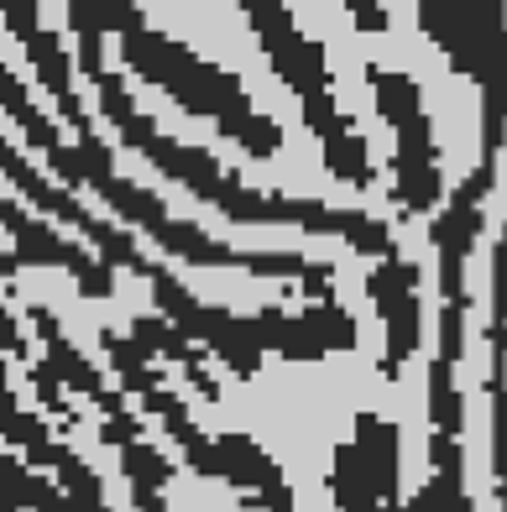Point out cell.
Here are the masks:
<instances>
[{
  "label": "cell",
  "mask_w": 507,
  "mask_h": 512,
  "mask_svg": "<svg viewBox=\"0 0 507 512\" xmlns=\"http://www.w3.org/2000/svg\"><path fill=\"white\" fill-rule=\"evenodd\" d=\"M95 89V110L110 121V131L121 142L147 157L163 178H173L183 194H194L204 209L225 215L230 225H293V230H309V236H335L345 241L356 256H387L398 251V236L393 225L366 215V209H340V204H325V199H304V194H278V189H251V183L225 168V162L210 152V147H194V142H178L168 136L152 115L136 105L131 84L121 68H100V74L84 79Z\"/></svg>",
  "instance_id": "6da1fadb"
},
{
  "label": "cell",
  "mask_w": 507,
  "mask_h": 512,
  "mask_svg": "<svg viewBox=\"0 0 507 512\" xmlns=\"http://www.w3.org/2000/svg\"><path fill=\"white\" fill-rule=\"evenodd\" d=\"M42 162L58 173L63 189H89L110 215H121V225L136 241H152L163 256H178L189 267H220V272H251V277H272V283H293L314 304L335 298V267L330 262H314V256H298V251H241V246L210 236L204 225L173 215L152 189H142L136 178H126L115 168V152L105 147L100 131L58 142Z\"/></svg>",
  "instance_id": "7a4b0ae2"
},
{
  "label": "cell",
  "mask_w": 507,
  "mask_h": 512,
  "mask_svg": "<svg viewBox=\"0 0 507 512\" xmlns=\"http://www.w3.org/2000/svg\"><path fill=\"white\" fill-rule=\"evenodd\" d=\"M115 53H121V74L163 89L183 115L215 126L225 142H236L251 162H272L283 152V126L251 100V89L241 84V74L210 63L204 53H194L189 42H178L173 32L142 21V27L115 37Z\"/></svg>",
  "instance_id": "3957f363"
},
{
  "label": "cell",
  "mask_w": 507,
  "mask_h": 512,
  "mask_svg": "<svg viewBox=\"0 0 507 512\" xmlns=\"http://www.w3.org/2000/svg\"><path fill=\"white\" fill-rule=\"evenodd\" d=\"M230 6H241L262 58L272 63L278 84L298 100V115H304L309 136L319 142V157H325V173L335 183H351V189H372L377 183L372 147H366V136L345 115V105L335 100V74H330L325 42H314L298 27L283 0H230Z\"/></svg>",
  "instance_id": "277c9868"
},
{
  "label": "cell",
  "mask_w": 507,
  "mask_h": 512,
  "mask_svg": "<svg viewBox=\"0 0 507 512\" xmlns=\"http://www.w3.org/2000/svg\"><path fill=\"white\" fill-rule=\"evenodd\" d=\"M0 236L11 241L16 267H58L84 298H115V267H105L89 246L68 241L53 220H42L16 194H0Z\"/></svg>",
  "instance_id": "5b68a950"
},
{
  "label": "cell",
  "mask_w": 507,
  "mask_h": 512,
  "mask_svg": "<svg viewBox=\"0 0 507 512\" xmlns=\"http://www.w3.org/2000/svg\"><path fill=\"white\" fill-rule=\"evenodd\" d=\"M497 189V162H476V168L445 194V204L429 215V246L440 256V298L445 304H466V267L471 251L487 230V199Z\"/></svg>",
  "instance_id": "8992f818"
},
{
  "label": "cell",
  "mask_w": 507,
  "mask_h": 512,
  "mask_svg": "<svg viewBox=\"0 0 507 512\" xmlns=\"http://www.w3.org/2000/svg\"><path fill=\"white\" fill-rule=\"evenodd\" d=\"M366 293H372V309L382 319V377L398 382L403 366L419 356L424 345V309H419V262H408L403 251L377 256V267L366 272Z\"/></svg>",
  "instance_id": "52a82bcc"
},
{
  "label": "cell",
  "mask_w": 507,
  "mask_h": 512,
  "mask_svg": "<svg viewBox=\"0 0 507 512\" xmlns=\"http://www.w3.org/2000/svg\"><path fill=\"white\" fill-rule=\"evenodd\" d=\"M393 199L408 220L434 215L445 204V173H440V142H434L429 110H413L393 121Z\"/></svg>",
  "instance_id": "ba28073f"
},
{
  "label": "cell",
  "mask_w": 507,
  "mask_h": 512,
  "mask_svg": "<svg viewBox=\"0 0 507 512\" xmlns=\"http://www.w3.org/2000/svg\"><path fill=\"white\" fill-rule=\"evenodd\" d=\"M27 319H32V340H42V366H48L53 377H58V387H63V392H74V398L95 403V408H100V418H105V413L131 408V398L110 382V371H100L95 361H89V356L79 351L74 340H68V330L53 319V309H48V304L27 298Z\"/></svg>",
  "instance_id": "9c48e42d"
},
{
  "label": "cell",
  "mask_w": 507,
  "mask_h": 512,
  "mask_svg": "<svg viewBox=\"0 0 507 512\" xmlns=\"http://www.w3.org/2000/svg\"><path fill=\"white\" fill-rule=\"evenodd\" d=\"M115 460H121V476L131 486V507L136 512H173L168 507V486L178 476V465L163 445H152V439H136V445L115 450Z\"/></svg>",
  "instance_id": "30bf717a"
},
{
  "label": "cell",
  "mask_w": 507,
  "mask_h": 512,
  "mask_svg": "<svg viewBox=\"0 0 507 512\" xmlns=\"http://www.w3.org/2000/svg\"><path fill=\"white\" fill-rule=\"evenodd\" d=\"M356 455L366 460V471H372V486H377V497L393 507L403 502L398 497V476H403V455H398V424L393 418H382V413H361L356 418Z\"/></svg>",
  "instance_id": "8fae6325"
},
{
  "label": "cell",
  "mask_w": 507,
  "mask_h": 512,
  "mask_svg": "<svg viewBox=\"0 0 507 512\" xmlns=\"http://www.w3.org/2000/svg\"><path fill=\"white\" fill-rule=\"evenodd\" d=\"M100 351H105V361H110V382L126 392V398L136 403L142 392H152V387H168L173 377H168V366H157L142 345H136L131 335H115V330H105L100 335Z\"/></svg>",
  "instance_id": "7c38bea8"
},
{
  "label": "cell",
  "mask_w": 507,
  "mask_h": 512,
  "mask_svg": "<svg viewBox=\"0 0 507 512\" xmlns=\"http://www.w3.org/2000/svg\"><path fill=\"white\" fill-rule=\"evenodd\" d=\"M429 424L434 434H450V439H460V429H466V398L455 387L450 361H429Z\"/></svg>",
  "instance_id": "4fadbf2b"
},
{
  "label": "cell",
  "mask_w": 507,
  "mask_h": 512,
  "mask_svg": "<svg viewBox=\"0 0 507 512\" xmlns=\"http://www.w3.org/2000/svg\"><path fill=\"white\" fill-rule=\"evenodd\" d=\"M95 434H100V445L126 450V445H136V439H147V418L136 413V408H121V413H105Z\"/></svg>",
  "instance_id": "5bb4252c"
},
{
  "label": "cell",
  "mask_w": 507,
  "mask_h": 512,
  "mask_svg": "<svg viewBox=\"0 0 507 512\" xmlns=\"http://www.w3.org/2000/svg\"><path fill=\"white\" fill-rule=\"evenodd\" d=\"M434 361H450V366L466 361V304L440 309V351H434Z\"/></svg>",
  "instance_id": "9a60e30c"
},
{
  "label": "cell",
  "mask_w": 507,
  "mask_h": 512,
  "mask_svg": "<svg viewBox=\"0 0 507 512\" xmlns=\"http://www.w3.org/2000/svg\"><path fill=\"white\" fill-rule=\"evenodd\" d=\"M340 6H345V16L356 21L361 37H382L387 27H393V16H387L382 0H340Z\"/></svg>",
  "instance_id": "2e32d148"
},
{
  "label": "cell",
  "mask_w": 507,
  "mask_h": 512,
  "mask_svg": "<svg viewBox=\"0 0 507 512\" xmlns=\"http://www.w3.org/2000/svg\"><path fill=\"white\" fill-rule=\"evenodd\" d=\"M189 6H220V0H189Z\"/></svg>",
  "instance_id": "e0dca14e"
}]
</instances>
